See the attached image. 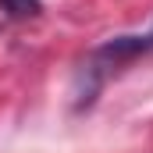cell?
<instances>
[{
    "mask_svg": "<svg viewBox=\"0 0 153 153\" xmlns=\"http://www.w3.org/2000/svg\"><path fill=\"white\" fill-rule=\"evenodd\" d=\"M153 50V25L150 32H139V36H114L107 39L103 46H96L93 53H89V61L82 64V89H78V103H93V96H96V89L103 85V78L107 71L121 64V61H132V57H139V53H150Z\"/></svg>",
    "mask_w": 153,
    "mask_h": 153,
    "instance_id": "obj_1",
    "label": "cell"
},
{
    "mask_svg": "<svg viewBox=\"0 0 153 153\" xmlns=\"http://www.w3.org/2000/svg\"><path fill=\"white\" fill-rule=\"evenodd\" d=\"M0 11L7 18H36L43 11V0H0Z\"/></svg>",
    "mask_w": 153,
    "mask_h": 153,
    "instance_id": "obj_2",
    "label": "cell"
}]
</instances>
